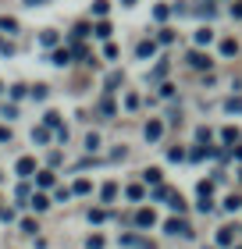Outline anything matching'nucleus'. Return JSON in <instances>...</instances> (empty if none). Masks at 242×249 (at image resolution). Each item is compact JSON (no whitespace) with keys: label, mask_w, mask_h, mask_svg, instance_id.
Returning <instances> with one entry per match:
<instances>
[{"label":"nucleus","mask_w":242,"mask_h":249,"mask_svg":"<svg viewBox=\"0 0 242 249\" xmlns=\"http://www.w3.org/2000/svg\"><path fill=\"white\" fill-rule=\"evenodd\" d=\"M164 228H168L171 235H182V239H189V235H192V228H189V224H186V221H168V224H164Z\"/></svg>","instance_id":"1"},{"label":"nucleus","mask_w":242,"mask_h":249,"mask_svg":"<svg viewBox=\"0 0 242 249\" xmlns=\"http://www.w3.org/2000/svg\"><path fill=\"white\" fill-rule=\"evenodd\" d=\"M32 171H36V160H32V157H21V160H18V175H21V178H29Z\"/></svg>","instance_id":"2"},{"label":"nucleus","mask_w":242,"mask_h":249,"mask_svg":"<svg viewBox=\"0 0 242 249\" xmlns=\"http://www.w3.org/2000/svg\"><path fill=\"white\" fill-rule=\"evenodd\" d=\"M153 221H157V217H153V210H139V213H135V224H139V228H149Z\"/></svg>","instance_id":"3"},{"label":"nucleus","mask_w":242,"mask_h":249,"mask_svg":"<svg viewBox=\"0 0 242 249\" xmlns=\"http://www.w3.org/2000/svg\"><path fill=\"white\" fill-rule=\"evenodd\" d=\"M160 132H164V124H160V121H149L146 124V139H160Z\"/></svg>","instance_id":"4"},{"label":"nucleus","mask_w":242,"mask_h":249,"mask_svg":"<svg viewBox=\"0 0 242 249\" xmlns=\"http://www.w3.org/2000/svg\"><path fill=\"white\" fill-rule=\"evenodd\" d=\"M217 242H221V246H232V242H235L232 228H221V231H217Z\"/></svg>","instance_id":"5"},{"label":"nucleus","mask_w":242,"mask_h":249,"mask_svg":"<svg viewBox=\"0 0 242 249\" xmlns=\"http://www.w3.org/2000/svg\"><path fill=\"white\" fill-rule=\"evenodd\" d=\"M50 207V199L47 196H39V192H36V196H32V210H47Z\"/></svg>","instance_id":"6"},{"label":"nucleus","mask_w":242,"mask_h":249,"mask_svg":"<svg viewBox=\"0 0 242 249\" xmlns=\"http://www.w3.org/2000/svg\"><path fill=\"white\" fill-rule=\"evenodd\" d=\"M210 39H214L210 29H200V32H196V43H200V47H203V43H210Z\"/></svg>","instance_id":"7"},{"label":"nucleus","mask_w":242,"mask_h":249,"mask_svg":"<svg viewBox=\"0 0 242 249\" xmlns=\"http://www.w3.org/2000/svg\"><path fill=\"white\" fill-rule=\"evenodd\" d=\"M189 61H192L196 68H206V64H210V57H203V53H189Z\"/></svg>","instance_id":"8"},{"label":"nucleus","mask_w":242,"mask_h":249,"mask_svg":"<svg viewBox=\"0 0 242 249\" xmlns=\"http://www.w3.org/2000/svg\"><path fill=\"white\" fill-rule=\"evenodd\" d=\"M68 61H72V53H68V50H57L54 53V64H68Z\"/></svg>","instance_id":"9"},{"label":"nucleus","mask_w":242,"mask_h":249,"mask_svg":"<svg viewBox=\"0 0 242 249\" xmlns=\"http://www.w3.org/2000/svg\"><path fill=\"white\" fill-rule=\"evenodd\" d=\"M239 207H242L239 196H228V199H224V210H239Z\"/></svg>","instance_id":"10"},{"label":"nucleus","mask_w":242,"mask_h":249,"mask_svg":"<svg viewBox=\"0 0 242 249\" xmlns=\"http://www.w3.org/2000/svg\"><path fill=\"white\" fill-rule=\"evenodd\" d=\"M96 36H100V39L111 36V25H107V21H100V25H96Z\"/></svg>","instance_id":"11"},{"label":"nucleus","mask_w":242,"mask_h":249,"mask_svg":"<svg viewBox=\"0 0 242 249\" xmlns=\"http://www.w3.org/2000/svg\"><path fill=\"white\" fill-rule=\"evenodd\" d=\"M146 175V182H160V167H149V171H143Z\"/></svg>","instance_id":"12"},{"label":"nucleus","mask_w":242,"mask_h":249,"mask_svg":"<svg viewBox=\"0 0 242 249\" xmlns=\"http://www.w3.org/2000/svg\"><path fill=\"white\" fill-rule=\"evenodd\" d=\"M93 11H96V15H107V11H111V4H107V0H96V4H93Z\"/></svg>","instance_id":"13"},{"label":"nucleus","mask_w":242,"mask_h":249,"mask_svg":"<svg viewBox=\"0 0 242 249\" xmlns=\"http://www.w3.org/2000/svg\"><path fill=\"white\" fill-rule=\"evenodd\" d=\"M157 47H153V43H139V57H149V53H153Z\"/></svg>","instance_id":"14"},{"label":"nucleus","mask_w":242,"mask_h":249,"mask_svg":"<svg viewBox=\"0 0 242 249\" xmlns=\"http://www.w3.org/2000/svg\"><path fill=\"white\" fill-rule=\"evenodd\" d=\"M118 196V185H103V199H114Z\"/></svg>","instance_id":"15"},{"label":"nucleus","mask_w":242,"mask_h":249,"mask_svg":"<svg viewBox=\"0 0 242 249\" xmlns=\"http://www.w3.org/2000/svg\"><path fill=\"white\" fill-rule=\"evenodd\" d=\"M232 15H235V18H242V4H235V7H232Z\"/></svg>","instance_id":"16"},{"label":"nucleus","mask_w":242,"mask_h":249,"mask_svg":"<svg viewBox=\"0 0 242 249\" xmlns=\"http://www.w3.org/2000/svg\"><path fill=\"white\" fill-rule=\"evenodd\" d=\"M121 4H135V0H121Z\"/></svg>","instance_id":"17"}]
</instances>
